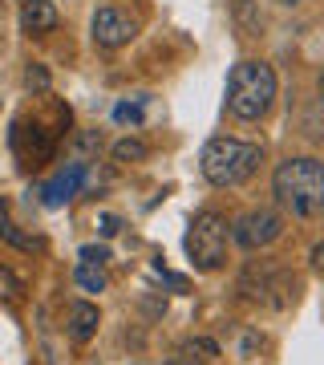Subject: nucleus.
<instances>
[{
    "mask_svg": "<svg viewBox=\"0 0 324 365\" xmlns=\"http://www.w3.org/2000/svg\"><path fill=\"white\" fill-rule=\"evenodd\" d=\"M276 203L300 220H312L324 211V163L320 158H288L272 175Z\"/></svg>",
    "mask_w": 324,
    "mask_h": 365,
    "instance_id": "1",
    "label": "nucleus"
},
{
    "mask_svg": "<svg viewBox=\"0 0 324 365\" xmlns=\"http://www.w3.org/2000/svg\"><path fill=\"white\" fill-rule=\"evenodd\" d=\"M280 4H300V0H280Z\"/></svg>",
    "mask_w": 324,
    "mask_h": 365,
    "instance_id": "22",
    "label": "nucleus"
},
{
    "mask_svg": "<svg viewBox=\"0 0 324 365\" xmlns=\"http://www.w3.org/2000/svg\"><path fill=\"white\" fill-rule=\"evenodd\" d=\"M81 182H85V167H81V163H69L53 182H45V191H41V195H45V207H65L69 199L78 195Z\"/></svg>",
    "mask_w": 324,
    "mask_h": 365,
    "instance_id": "8",
    "label": "nucleus"
},
{
    "mask_svg": "<svg viewBox=\"0 0 324 365\" xmlns=\"http://www.w3.org/2000/svg\"><path fill=\"white\" fill-rule=\"evenodd\" d=\"M235 21L244 25V37H259V29H263L259 13L251 9V0H235Z\"/></svg>",
    "mask_w": 324,
    "mask_h": 365,
    "instance_id": "13",
    "label": "nucleus"
},
{
    "mask_svg": "<svg viewBox=\"0 0 324 365\" xmlns=\"http://www.w3.org/2000/svg\"><path fill=\"white\" fill-rule=\"evenodd\" d=\"M21 29L28 37H41V33H53L57 29V9L49 0H25L21 4Z\"/></svg>",
    "mask_w": 324,
    "mask_h": 365,
    "instance_id": "9",
    "label": "nucleus"
},
{
    "mask_svg": "<svg viewBox=\"0 0 324 365\" xmlns=\"http://www.w3.org/2000/svg\"><path fill=\"white\" fill-rule=\"evenodd\" d=\"M0 235H4L13 248H21V252H41V248H45L41 240H33V235H21V232H16V223L9 220V203H4V199H0Z\"/></svg>",
    "mask_w": 324,
    "mask_h": 365,
    "instance_id": "10",
    "label": "nucleus"
},
{
    "mask_svg": "<svg viewBox=\"0 0 324 365\" xmlns=\"http://www.w3.org/2000/svg\"><path fill=\"white\" fill-rule=\"evenodd\" d=\"M25 297V280H21V276L13 272V268H0V300H21Z\"/></svg>",
    "mask_w": 324,
    "mask_h": 365,
    "instance_id": "14",
    "label": "nucleus"
},
{
    "mask_svg": "<svg viewBox=\"0 0 324 365\" xmlns=\"http://www.w3.org/2000/svg\"><path fill=\"white\" fill-rule=\"evenodd\" d=\"M117 227H122V223H117L114 215H102V235H105V240H110V235H117Z\"/></svg>",
    "mask_w": 324,
    "mask_h": 365,
    "instance_id": "19",
    "label": "nucleus"
},
{
    "mask_svg": "<svg viewBox=\"0 0 324 365\" xmlns=\"http://www.w3.org/2000/svg\"><path fill=\"white\" fill-rule=\"evenodd\" d=\"M146 155H150V146H146L142 138H122V143L114 146V163H117V167H130V163H142Z\"/></svg>",
    "mask_w": 324,
    "mask_h": 365,
    "instance_id": "12",
    "label": "nucleus"
},
{
    "mask_svg": "<svg viewBox=\"0 0 324 365\" xmlns=\"http://www.w3.org/2000/svg\"><path fill=\"white\" fill-rule=\"evenodd\" d=\"M134 33H138L134 16L114 9V4H105V9L93 13V41H98L102 49H122V45L134 41Z\"/></svg>",
    "mask_w": 324,
    "mask_h": 365,
    "instance_id": "6",
    "label": "nucleus"
},
{
    "mask_svg": "<svg viewBox=\"0 0 324 365\" xmlns=\"http://www.w3.org/2000/svg\"><path fill=\"white\" fill-rule=\"evenodd\" d=\"M81 260L85 264H105L110 260V248H105V244H90V248H81Z\"/></svg>",
    "mask_w": 324,
    "mask_h": 365,
    "instance_id": "18",
    "label": "nucleus"
},
{
    "mask_svg": "<svg viewBox=\"0 0 324 365\" xmlns=\"http://www.w3.org/2000/svg\"><path fill=\"white\" fill-rule=\"evenodd\" d=\"M312 264H316V268H324V244H316V248H312Z\"/></svg>",
    "mask_w": 324,
    "mask_h": 365,
    "instance_id": "21",
    "label": "nucleus"
},
{
    "mask_svg": "<svg viewBox=\"0 0 324 365\" xmlns=\"http://www.w3.org/2000/svg\"><path fill=\"white\" fill-rule=\"evenodd\" d=\"M280 235H284V215L272 211V207H256V211H247V215H239V220L231 223V240L244 252L268 248V244H276Z\"/></svg>",
    "mask_w": 324,
    "mask_h": 365,
    "instance_id": "5",
    "label": "nucleus"
},
{
    "mask_svg": "<svg viewBox=\"0 0 324 365\" xmlns=\"http://www.w3.org/2000/svg\"><path fill=\"white\" fill-rule=\"evenodd\" d=\"M276 98V73L268 61H239L227 78V110L239 122H256L268 114Z\"/></svg>",
    "mask_w": 324,
    "mask_h": 365,
    "instance_id": "3",
    "label": "nucleus"
},
{
    "mask_svg": "<svg viewBox=\"0 0 324 365\" xmlns=\"http://www.w3.org/2000/svg\"><path fill=\"white\" fill-rule=\"evenodd\" d=\"M227 240H231V227L219 211H199L187 227V256L199 272H219L223 260H227Z\"/></svg>",
    "mask_w": 324,
    "mask_h": 365,
    "instance_id": "4",
    "label": "nucleus"
},
{
    "mask_svg": "<svg viewBox=\"0 0 324 365\" xmlns=\"http://www.w3.org/2000/svg\"><path fill=\"white\" fill-rule=\"evenodd\" d=\"M98 325H102V317H98V304H90V300H73V304H69V317H65V333H69V341H73V345H90L93 333H98Z\"/></svg>",
    "mask_w": 324,
    "mask_h": 365,
    "instance_id": "7",
    "label": "nucleus"
},
{
    "mask_svg": "<svg viewBox=\"0 0 324 365\" xmlns=\"http://www.w3.org/2000/svg\"><path fill=\"white\" fill-rule=\"evenodd\" d=\"M263 163V146L244 138H211L199 155V170L211 187H244Z\"/></svg>",
    "mask_w": 324,
    "mask_h": 365,
    "instance_id": "2",
    "label": "nucleus"
},
{
    "mask_svg": "<svg viewBox=\"0 0 324 365\" xmlns=\"http://www.w3.org/2000/svg\"><path fill=\"white\" fill-rule=\"evenodd\" d=\"M114 122H142V102H117L114 106Z\"/></svg>",
    "mask_w": 324,
    "mask_h": 365,
    "instance_id": "16",
    "label": "nucleus"
},
{
    "mask_svg": "<svg viewBox=\"0 0 324 365\" xmlns=\"http://www.w3.org/2000/svg\"><path fill=\"white\" fill-rule=\"evenodd\" d=\"M182 353H187V357H199V361H211V357H219V345L207 341V337H199V341H187Z\"/></svg>",
    "mask_w": 324,
    "mask_h": 365,
    "instance_id": "15",
    "label": "nucleus"
},
{
    "mask_svg": "<svg viewBox=\"0 0 324 365\" xmlns=\"http://www.w3.org/2000/svg\"><path fill=\"white\" fill-rule=\"evenodd\" d=\"M320 93H324V78H320Z\"/></svg>",
    "mask_w": 324,
    "mask_h": 365,
    "instance_id": "23",
    "label": "nucleus"
},
{
    "mask_svg": "<svg viewBox=\"0 0 324 365\" xmlns=\"http://www.w3.org/2000/svg\"><path fill=\"white\" fill-rule=\"evenodd\" d=\"M25 86L28 90H37V93H49V73H45V66H28Z\"/></svg>",
    "mask_w": 324,
    "mask_h": 365,
    "instance_id": "17",
    "label": "nucleus"
},
{
    "mask_svg": "<svg viewBox=\"0 0 324 365\" xmlns=\"http://www.w3.org/2000/svg\"><path fill=\"white\" fill-rule=\"evenodd\" d=\"M73 280H78L81 292H105V272H102V264H78V272H73Z\"/></svg>",
    "mask_w": 324,
    "mask_h": 365,
    "instance_id": "11",
    "label": "nucleus"
},
{
    "mask_svg": "<svg viewBox=\"0 0 324 365\" xmlns=\"http://www.w3.org/2000/svg\"><path fill=\"white\" fill-rule=\"evenodd\" d=\"M167 365H207V361H199V357H187V353H182V357H174V361H167Z\"/></svg>",
    "mask_w": 324,
    "mask_h": 365,
    "instance_id": "20",
    "label": "nucleus"
}]
</instances>
